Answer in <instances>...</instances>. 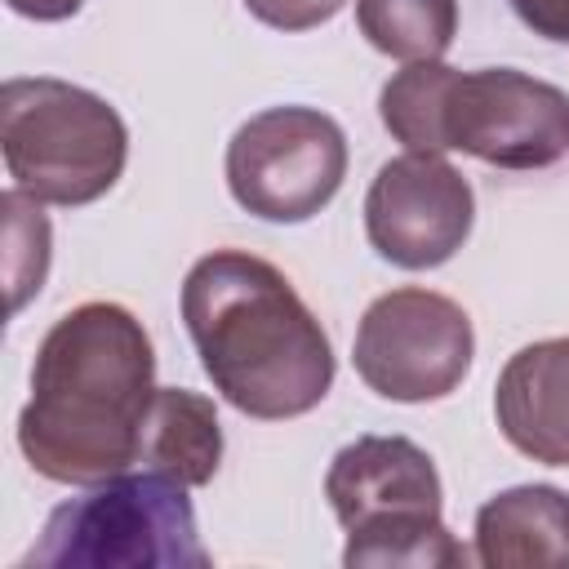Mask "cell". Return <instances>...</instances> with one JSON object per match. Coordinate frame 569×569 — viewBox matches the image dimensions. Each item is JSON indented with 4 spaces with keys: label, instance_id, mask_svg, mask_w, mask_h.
Segmentation results:
<instances>
[{
    "label": "cell",
    "instance_id": "cell-6",
    "mask_svg": "<svg viewBox=\"0 0 569 569\" xmlns=\"http://www.w3.org/2000/svg\"><path fill=\"white\" fill-rule=\"evenodd\" d=\"M347 178V133L316 107H267L227 142V191L262 222L316 218Z\"/></svg>",
    "mask_w": 569,
    "mask_h": 569
},
{
    "label": "cell",
    "instance_id": "cell-17",
    "mask_svg": "<svg viewBox=\"0 0 569 569\" xmlns=\"http://www.w3.org/2000/svg\"><path fill=\"white\" fill-rule=\"evenodd\" d=\"M511 9L533 36L569 44V0H511Z\"/></svg>",
    "mask_w": 569,
    "mask_h": 569
},
{
    "label": "cell",
    "instance_id": "cell-1",
    "mask_svg": "<svg viewBox=\"0 0 569 569\" xmlns=\"http://www.w3.org/2000/svg\"><path fill=\"white\" fill-rule=\"evenodd\" d=\"M151 396L156 351L142 320L120 302H80L36 351L18 449L53 485H102L138 467Z\"/></svg>",
    "mask_w": 569,
    "mask_h": 569
},
{
    "label": "cell",
    "instance_id": "cell-11",
    "mask_svg": "<svg viewBox=\"0 0 569 569\" xmlns=\"http://www.w3.org/2000/svg\"><path fill=\"white\" fill-rule=\"evenodd\" d=\"M476 560L485 569L569 565V493L516 485L476 511Z\"/></svg>",
    "mask_w": 569,
    "mask_h": 569
},
{
    "label": "cell",
    "instance_id": "cell-12",
    "mask_svg": "<svg viewBox=\"0 0 569 569\" xmlns=\"http://www.w3.org/2000/svg\"><path fill=\"white\" fill-rule=\"evenodd\" d=\"M218 462H222V422L213 400L187 387H156L133 471H156L187 489H200L218 476Z\"/></svg>",
    "mask_w": 569,
    "mask_h": 569
},
{
    "label": "cell",
    "instance_id": "cell-4",
    "mask_svg": "<svg viewBox=\"0 0 569 569\" xmlns=\"http://www.w3.org/2000/svg\"><path fill=\"white\" fill-rule=\"evenodd\" d=\"M0 151L22 196L80 209L120 182L129 129L93 89L58 76H13L0 89Z\"/></svg>",
    "mask_w": 569,
    "mask_h": 569
},
{
    "label": "cell",
    "instance_id": "cell-10",
    "mask_svg": "<svg viewBox=\"0 0 569 569\" xmlns=\"http://www.w3.org/2000/svg\"><path fill=\"white\" fill-rule=\"evenodd\" d=\"M493 418L516 453L542 467H569V338L529 342L502 365Z\"/></svg>",
    "mask_w": 569,
    "mask_h": 569
},
{
    "label": "cell",
    "instance_id": "cell-13",
    "mask_svg": "<svg viewBox=\"0 0 569 569\" xmlns=\"http://www.w3.org/2000/svg\"><path fill=\"white\" fill-rule=\"evenodd\" d=\"M356 27L396 62H436L458 36V0H356Z\"/></svg>",
    "mask_w": 569,
    "mask_h": 569
},
{
    "label": "cell",
    "instance_id": "cell-14",
    "mask_svg": "<svg viewBox=\"0 0 569 569\" xmlns=\"http://www.w3.org/2000/svg\"><path fill=\"white\" fill-rule=\"evenodd\" d=\"M453 80L449 62H405L378 93V116L387 133L405 151H436L445 156V133H440V111H445V89Z\"/></svg>",
    "mask_w": 569,
    "mask_h": 569
},
{
    "label": "cell",
    "instance_id": "cell-3",
    "mask_svg": "<svg viewBox=\"0 0 569 569\" xmlns=\"http://www.w3.org/2000/svg\"><path fill=\"white\" fill-rule=\"evenodd\" d=\"M325 498L347 529V569H462L471 556L440 520L431 453L405 436H356L325 471Z\"/></svg>",
    "mask_w": 569,
    "mask_h": 569
},
{
    "label": "cell",
    "instance_id": "cell-7",
    "mask_svg": "<svg viewBox=\"0 0 569 569\" xmlns=\"http://www.w3.org/2000/svg\"><path fill=\"white\" fill-rule=\"evenodd\" d=\"M471 316L453 298L418 284L378 293L365 307L351 342L360 382L396 405L445 400L471 373Z\"/></svg>",
    "mask_w": 569,
    "mask_h": 569
},
{
    "label": "cell",
    "instance_id": "cell-18",
    "mask_svg": "<svg viewBox=\"0 0 569 569\" xmlns=\"http://www.w3.org/2000/svg\"><path fill=\"white\" fill-rule=\"evenodd\" d=\"M18 18H31V22H67L80 13L84 0H4Z\"/></svg>",
    "mask_w": 569,
    "mask_h": 569
},
{
    "label": "cell",
    "instance_id": "cell-8",
    "mask_svg": "<svg viewBox=\"0 0 569 569\" xmlns=\"http://www.w3.org/2000/svg\"><path fill=\"white\" fill-rule=\"evenodd\" d=\"M440 133L445 151L493 169H547L569 156V93L516 67H453Z\"/></svg>",
    "mask_w": 569,
    "mask_h": 569
},
{
    "label": "cell",
    "instance_id": "cell-5",
    "mask_svg": "<svg viewBox=\"0 0 569 569\" xmlns=\"http://www.w3.org/2000/svg\"><path fill=\"white\" fill-rule=\"evenodd\" d=\"M204 569L187 485L124 471L49 511L22 569Z\"/></svg>",
    "mask_w": 569,
    "mask_h": 569
},
{
    "label": "cell",
    "instance_id": "cell-9",
    "mask_svg": "<svg viewBox=\"0 0 569 569\" xmlns=\"http://www.w3.org/2000/svg\"><path fill=\"white\" fill-rule=\"evenodd\" d=\"M476 191L436 151L387 160L365 191V236L373 253L400 271L445 267L471 236Z\"/></svg>",
    "mask_w": 569,
    "mask_h": 569
},
{
    "label": "cell",
    "instance_id": "cell-16",
    "mask_svg": "<svg viewBox=\"0 0 569 569\" xmlns=\"http://www.w3.org/2000/svg\"><path fill=\"white\" fill-rule=\"evenodd\" d=\"M347 0H244V9L276 31H311L329 22Z\"/></svg>",
    "mask_w": 569,
    "mask_h": 569
},
{
    "label": "cell",
    "instance_id": "cell-2",
    "mask_svg": "<svg viewBox=\"0 0 569 569\" xmlns=\"http://www.w3.org/2000/svg\"><path fill=\"white\" fill-rule=\"evenodd\" d=\"M182 325L213 391L258 422L311 413L333 387V347L289 276L258 253L213 249L182 280Z\"/></svg>",
    "mask_w": 569,
    "mask_h": 569
},
{
    "label": "cell",
    "instance_id": "cell-15",
    "mask_svg": "<svg viewBox=\"0 0 569 569\" xmlns=\"http://www.w3.org/2000/svg\"><path fill=\"white\" fill-rule=\"evenodd\" d=\"M4 209V280H9V311L18 316L49 276V218L40 200L22 196L18 187L0 196Z\"/></svg>",
    "mask_w": 569,
    "mask_h": 569
}]
</instances>
